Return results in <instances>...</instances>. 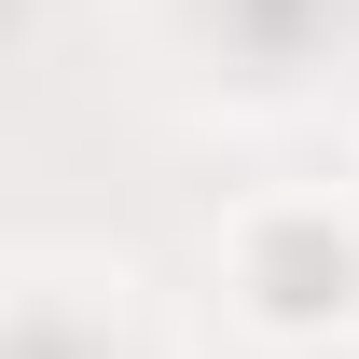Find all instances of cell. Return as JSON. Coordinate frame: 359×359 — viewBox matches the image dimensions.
<instances>
[{
	"instance_id": "cell-1",
	"label": "cell",
	"mask_w": 359,
	"mask_h": 359,
	"mask_svg": "<svg viewBox=\"0 0 359 359\" xmlns=\"http://www.w3.org/2000/svg\"><path fill=\"white\" fill-rule=\"evenodd\" d=\"M249 304H263L276 332H332V318L359 304V235L332 222V208H276V222L249 235Z\"/></svg>"
}]
</instances>
